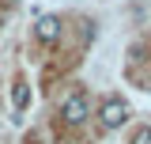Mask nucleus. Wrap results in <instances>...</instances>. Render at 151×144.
<instances>
[{"label":"nucleus","instance_id":"obj_1","mask_svg":"<svg viewBox=\"0 0 151 144\" xmlns=\"http://www.w3.org/2000/svg\"><path fill=\"white\" fill-rule=\"evenodd\" d=\"M98 121H102L106 133H110V129H121L125 121H129V103L117 99V95H110V99L102 103V110H98Z\"/></svg>","mask_w":151,"mask_h":144},{"label":"nucleus","instance_id":"obj_2","mask_svg":"<svg viewBox=\"0 0 151 144\" xmlns=\"http://www.w3.org/2000/svg\"><path fill=\"white\" fill-rule=\"evenodd\" d=\"M87 114H91V106H87V95H83V91H72V95L60 103V118H64L68 125H83Z\"/></svg>","mask_w":151,"mask_h":144},{"label":"nucleus","instance_id":"obj_3","mask_svg":"<svg viewBox=\"0 0 151 144\" xmlns=\"http://www.w3.org/2000/svg\"><path fill=\"white\" fill-rule=\"evenodd\" d=\"M60 31H64L60 15H38V23H34V38H38V42H45V46L60 42Z\"/></svg>","mask_w":151,"mask_h":144},{"label":"nucleus","instance_id":"obj_4","mask_svg":"<svg viewBox=\"0 0 151 144\" xmlns=\"http://www.w3.org/2000/svg\"><path fill=\"white\" fill-rule=\"evenodd\" d=\"M30 103V91H27V84H15V110H23Z\"/></svg>","mask_w":151,"mask_h":144},{"label":"nucleus","instance_id":"obj_5","mask_svg":"<svg viewBox=\"0 0 151 144\" xmlns=\"http://www.w3.org/2000/svg\"><path fill=\"white\" fill-rule=\"evenodd\" d=\"M129 144H151V125H140V129H136V137H132Z\"/></svg>","mask_w":151,"mask_h":144}]
</instances>
